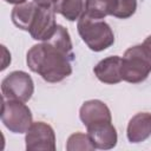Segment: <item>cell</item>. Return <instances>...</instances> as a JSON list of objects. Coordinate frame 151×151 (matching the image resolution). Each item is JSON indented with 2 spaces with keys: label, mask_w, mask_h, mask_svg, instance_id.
I'll use <instances>...</instances> for the list:
<instances>
[{
  "label": "cell",
  "mask_w": 151,
  "mask_h": 151,
  "mask_svg": "<svg viewBox=\"0 0 151 151\" xmlns=\"http://www.w3.org/2000/svg\"><path fill=\"white\" fill-rule=\"evenodd\" d=\"M68 31L58 25L52 37L32 46L26 55L28 68L47 83H59L71 76L74 60Z\"/></svg>",
  "instance_id": "1"
},
{
  "label": "cell",
  "mask_w": 151,
  "mask_h": 151,
  "mask_svg": "<svg viewBox=\"0 0 151 151\" xmlns=\"http://www.w3.org/2000/svg\"><path fill=\"white\" fill-rule=\"evenodd\" d=\"M78 33L87 47L94 52H100L114 42V34L110 25L103 19H97L84 12L78 19Z\"/></svg>",
  "instance_id": "2"
},
{
  "label": "cell",
  "mask_w": 151,
  "mask_h": 151,
  "mask_svg": "<svg viewBox=\"0 0 151 151\" xmlns=\"http://www.w3.org/2000/svg\"><path fill=\"white\" fill-rule=\"evenodd\" d=\"M151 73V52L142 44L127 48L122 58L123 80L138 84Z\"/></svg>",
  "instance_id": "3"
},
{
  "label": "cell",
  "mask_w": 151,
  "mask_h": 151,
  "mask_svg": "<svg viewBox=\"0 0 151 151\" xmlns=\"http://www.w3.org/2000/svg\"><path fill=\"white\" fill-rule=\"evenodd\" d=\"M32 112L22 101L4 99L1 105V122L13 133H26L32 125Z\"/></svg>",
  "instance_id": "4"
},
{
  "label": "cell",
  "mask_w": 151,
  "mask_h": 151,
  "mask_svg": "<svg viewBox=\"0 0 151 151\" xmlns=\"http://www.w3.org/2000/svg\"><path fill=\"white\" fill-rule=\"evenodd\" d=\"M1 92L5 99L28 101L34 92V83L31 76L24 71H13L1 81Z\"/></svg>",
  "instance_id": "5"
},
{
  "label": "cell",
  "mask_w": 151,
  "mask_h": 151,
  "mask_svg": "<svg viewBox=\"0 0 151 151\" xmlns=\"http://www.w3.org/2000/svg\"><path fill=\"white\" fill-rule=\"evenodd\" d=\"M26 150L28 151H54L55 150V134L51 125L44 122L32 123L25 137Z\"/></svg>",
  "instance_id": "6"
},
{
  "label": "cell",
  "mask_w": 151,
  "mask_h": 151,
  "mask_svg": "<svg viewBox=\"0 0 151 151\" xmlns=\"http://www.w3.org/2000/svg\"><path fill=\"white\" fill-rule=\"evenodd\" d=\"M55 12L53 7H41L38 6L34 20L29 28V34L34 40L45 41L52 37L57 28Z\"/></svg>",
  "instance_id": "7"
},
{
  "label": "cell",
  "mask_w": 151,
  "mask_h": 151,
  "mask_svg": "<svg viewBox=\"0 0 151 151\" xmlns=\"http://www.w3.org/2000/svg\"><path fill=\"white\" fill-rule=\"evenodd\" d=\"M79 118L81 123L86 126V129L112 122L110 109L105 103L98 99H91L85 101L79 110Z\"/></svg>",
  "instance_id": "8"
},
{
  "label": "cell",
  "mask_w": 151,
  "mask_h": 151,
  "mask_svg": "<svg viewBox=\"0 0 151 151\" xmlns=\"http://www.w3.org/2000/svg\"><path fill=\"white\" fill-rule=\"evenodd\" d=\"M96 77L105 84H118L122 78V58L118 55L107 57L100 60L93 68Z\"/></svg>",
  "instance_id": "9"
},
{
  "label": "cell",
  "mask_w": 151,
  "mask_h": 151,
  "mask_svg": "<svg viewBox=\"0 0 151 151\" xmlns=\"http://www.w3.org/2000/svg\"><path fill=\"white\" fill-rule=\"evenodd\" d=\"M87 134L90 136L96 149L110 150L117 145V131L111 123H104L87 127Z\"/></svg>",
  "instance_id": "10"
},
{
  "label": "cell",
  "mask_w": 151,
  "mask_h": 151,
  "mask_svg": "<svg viewBox=\"0 0 151 151\" xmlns=\"http://www.w3.org/2000/svg\"><path fill=\"white\" fill-rule=\"evenodd\" d=\"M126 136L130 143H140L151 136V113L139 112L134 114L126 130Z\"/></svg>",
  "instance_id": "11"
},
{
  "label": "cell",
  "mask_w": 151,
  "mask_h": 151,
  "mask_svg": "<svg viewBox=\"0 0 151 151\" xmlns=\"http://www.w3.org/2000/svg\"><path fill=\"white\" fill-rule=\"evenodd\" d=\"M37 9H38V5L34 1L32 2L26 1L24 4L15 5L11 13L13 24L22 31H29L31 25L34 20Z\"/></svg>",
  "instance_id": "12"
},
{
  "label": "cell",
  "mask_w": 151,
  "mask_h": 151,
  "mask_svg": "<svg viewBox=\"0 0 151 151\" xmlns=\"http://www.w3.org/2000/svg\"><path fill=\"white\" fill-rule=\"evenodd\" d=\"M53 9L66 20L76 21L86 9V0H57Z\"/></svg>",
  "instance_id": "13"
},
{
  "label": "cell",
  "mask_w": 151,
  "mask_h": 151,
  "mask_svg": "<svg viewBox=\"0 0 151 151\" xmlns=\"http://www.w3.org/2000/svg\"><path fill=\"white\" fill-rule=\"evenodd\" d=\"M117 0H86L85 12L93 18L104 19L107 15H112Z\"/></svg>",
  "instance_id": "14"
},
{
  "label": "cell",
  "mask_w": 151,
  "mask_h": 151,
  "mask_svg": "<svg viewBox=\"0 0 151 151\" xmlns=\"http://www.w3.org/2000/svg\"><path fill=\"white\" fill-rule=\"evenodd\" d=\"M66 150L67 151H92V150H96V147L87 133L76 132L68 137Z\"/></svg>",
  "instance_id": "15"
},
{
  "label": "cell",
  "mask_w": 151,
  "mask_h": 151,
  "mask_svg": "<svg viewBox=\"0 0 151 151\" xmlns=\"http://www.w3.org/2000/svg\"><path fill=\"white\" fill-rule=\"evenodd\" d=\"M137 9V0H117L112 15L119 19H127L134 14Z\"/></svg>",
  "instance_id": "16"
},
{
  "label": "cell",
  "mask_w": 151,
  "mask_h": 151,
  "mask_svg": "<svg viewBox=\"0 0 151 151\" xmlns=\"http://www.w3.org/2000/svg\"><path fill=\"white\" fill-rule=\"evenodd\" d=\"M33 1L41 7H53L57 0H33Z\"/></svg>",
  "instance_id": "17"
},
{
  "label": "cell",
  "mask_w": 151,
  "mask_h": 151,
  "mask_svg": "<svg viewBox=\"0 0 151 151\" xmlns=\"http://www.w3.org/2000/svg\"><path fill=\"white\" fill-rule=\"evenodd\" d=\"M143 45H144V46H145V47H146V48H147V50L151 52V35H149V37H147V38L144 40Z\"/></svg>",
  "instance_id": "18"
},
{
  "label": "cell",
  "mask_w": 151,
  "mask_h": 151,
  "mask_svg": "<svg viewBox=\"0 0 151 151\" xmlns=\"http://www.w3.org/2000/svg\"><path fill=\"white\" fill-rule=\"evenodd\" d=\"M6 2H8V4H13V5H19V4H24V2H26L27 0H5Z\"/></svg>",
  "instance_id": "19"
}]
</instances>
